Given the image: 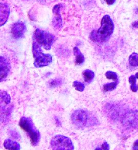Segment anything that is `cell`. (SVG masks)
<instances>
[{"label":"cell","mask_w":138,"mask_h":150,"mask_svg":"<svg viewBox=\"0 0 138 150\" xmlns=\"http://www.w3.org/2000/svg\"><path fill=\"white\" fill-rule=\"evenodd\" d=\"M114 30V23L109 15H105L101 21V27L93 30L90 34V39L95 42H106L109 40Z\"/></svg>","instance_id":"1"},{"label":"cell","mask_w":138,"mask_h":150,"mask_svg":"<svg viewBox=\"0 0 138 150\" xmlns=\"http://www.w3.org/2000/svg\"><path fill=\"white\" fill-rule=\"evenodd\" d=\"M72 123L78 128L89 127L95 125L97 121V119L94 117H92L89 112L83 110H77L71 117Z\"/></svg>","instance_id":"2"},{"label":"cell","mask_w":138,"mask_h":150,"mask_svg":"<svg viewBox=\"0 0 138 150\" xmlns=\"http://www.w3.org/2000/svg\"><path fill=\"white\" fill-rule=\"evenodd\" d=\"M20 126L23 130L29 133L30 137V141L33 146H37L38 142H40V134L38 130L35 128L33 121L30 117H21L20 121Z\"/></svg>","instance_id":"3"},{"label":"cell","mask_w":138,"mask_h":150,"mask_svg":"<svg viewBox=\"0 0 138 150\" xmlns=\"http://www.w3.org/2000/svg\"><path fill=\"white\" fill-rule=\"evenodd\" d=\"M33 54L35 58L34 65L36 68H41L49 65L52 62V56L50 54H44L41 52L40 46L36 40L33 42Z\"/></svg>","instance_id":"4"},{"label":"cell","mask_w":138,"mask_h":150,"mask_svg":"<svg viewBox=\"0 0 138 150\" xmlns=\"http://www.w3.org/2000/svg\"><path fill=\"white\" fill-rule=\"evenodd\" d=\"M34 39L40 46H43L44 49L50 50L55 40V37L48 32L37 29L34 33Z\"/></svg>","instance_id":"5"},{"label":"cell","mask_w":138,"mask_h":150,"mask_svg":"<svg viewBox=\"0 0 138 150\" xmlns=\"http://www.w3.org/2000/svg\"><path fill=\"white\" fill-rule=\"evenodd\" d=\"M51 148L54 150H73L75 149L72 142L64 135H55L51 141Z\"/></svg>","instance_id":"6"},{"label":"cell","mask_w":138,"mask_h":150,"mask_svg":"<svg viewBox=\"0 0 138 150\" xmlns=\"http://www.w3.org/2000/svg\"><path fill=\"white\" fill-rule=\"evenodd\" d=\"M62 4H57L55 5L53 8V13H54V19H53V25L54 28L57 30H60L62 27V20H61V16L60 13V9L61 8Z\"/></svg>","instance_id":"7"},{"label":"cell","mask_w":138,"mask_h":150,"mask_svg":"<svg viewBox=\"0 0 138 150\" xmlns=\"http://www.w3.org/2000/svg\"><path fill=\"white\" fill-rule=\"evenodd\" d=\"M26 25L24 23L17 22L14 23L13 27H12V34L13 37L15 39H20L23 38L26 32Z\"/></svg>","instance_id":"8"},{"label":"cell","mask_w":138,"mask_h":150,"mask_svg":"<svg viewBox=\"0 0 138 150\" xmlns=\"http://www.w3.org/2000/svg\"><path fill=\"white\" fill-rule=\"evenodd\" d=\"M0 68H1L0 80H1V82H2L6 79L9 73V70H10L9 62L4 56H0Z\"/></svg>","instance_id":"9"},{"label":"cell","mask_w":138,"mask_h":150,"mask_svg":"<svg viewBox=\"0 0 138 150\" xmlns=\"http://www.w3.org/2000/svg\"><path fill=\"white\" fill-rule=\"evenodd\" d=\"M123 122L126 126H130V127L138 126V111L128 113L123 118Z\"/></svg>","instance_id":"10"},{"label":"cell","mask_w":138,"mask_h":150,"mask_svg":"<svg viewBox=\"0 0 138 150\" xmlns=\"http://www.w3.org/2000/svg\"><path fill=\"white\" fill-rule=\"evenodd\" d=\"M9 16V7L6 3L0 4V26L2 27L6 23Z\"/></svg>","instance_id":"11"},{"label":"cell","mask_w":138,"mask_h":150,"mask_svg":"<svg viewBox=\"0 0 138 150\" xmlns=\"http://www.w3.org/2000/svg\"><path fill=\"white\" fill-rule=\"evenodd\" d=\"M5 149H20V144L17 143L16 142L13 141L11 139H6L3 143Z\"/></svg>","instance_id":"12"},{"label":"cell","mask_w":138,"mask_h":150,"mask_svg":"<svg viewBox=\"0 0 138 150\" xmlns=\"http://www.w3.org/2000/svg\"><path fill=\"white\" fill-rule=\"evenodd\" d=\"M74 54L75 56V64L76 65H82L85 62V58L84 55L82 54L80 50L78 49V47H74Z\"/></svg>","instance_id":"13"},{"label":"cell","mask_w":138,"mask_h":150,"mask_svg":"<svg viewBox=\"0 0 138 150\" xmlns=\"http://www.w3.org/2000/svg\"><path fill=\"white\" fill-rule=\"evenodd\" d=\"M83 77L85 79V81L86 83H90L92 82V80L93 79L94 77H95V74H94V72L91 70H85L82 73Z\"/></svg>","instance_id":"14"},{"label":"cell","mask_w":138,"mask_h":150,"mask_svg":"<svg viewBox=\"0 0 138 150\" xmlns=\"http://www.w3.org/2000/svg\"><path fill=\"white\" fill-rule=\"evenodd\" d=\"M119 84V81H114L113 83H107L103 86V90L104 92H109V91H112L116 89L117 85Z\"/></svg>","instance_id":"15"},{"label":"cell","mask_w":138,"mask_h":150,"mask_svg":"<svg viewBox=\"0 0 138 150\" xmlns=\"http://www.w3.org/2000/svg\"><path fill=\"white\" fill-rule=\"evenodd\" d=\"M130 65L134 67H137L138 66V54L137 53H133L130 54L129 57Z\"/></svg>","instance_id":"16"},{"label":"cell","mask_w":138,"mask_h":150,"mask_svg":"<svg viewBox=\"0 0 138 150\" xmlns=\"http://www.w3.org/2000/svg\"><path fill=\"white\" fill-rule=\"evenodd\" d=\"M1 103H3L6 105H9L10 103V96L6 91L1 92Z\"/></svg>","instance_id":"17"},{"label":"cell","mask_w":138,"mask_h":150,"mask_svg":"<svg viewBox=\"0 0 138 150\" xmlns=\"http://www.w3.org/2000/svg\"><path fill=\"white\" fill-rule=\"evenodd\" d=\"M136 76H130L129 78V82L131 84L130 90H131V91H133L134 93H136L138 90V86L136 85Z\"/></svg>","instance_id":"18"},{"label":"cell","mask_w":138,"mask_h":150,"mask_svg":"<svg viewBox=\"0 0 138 150\" xmlns=\"http://www.w3.org/2000/svg\"><path fill=\"white\" fill-rule=\"evenodd\" d=\"M106 77L108 79H112L113 81H119L118 75L116 74V72H111V71H109L106 73Z\"/></svg>","instance_id":"19"},{"label":"cell","mask_w":138,"mask_h":150,"mask_svg":"<svg viewBox=\"0 0 138 150\" xmlns=\"http://www.w3.org/2000/svg\"><path fill=\"white\" fill-rule=\"evenodd\" d=\"M73 86L75 88L76 90L78 91H80V92H82L85 90V86L83 85L82 83L78 82V81H75L73 83Z\"/></svg>","instance_id":"20"},{"label":"cell","mask_w":138,"mask_h":150,"mask_svg":"<svg viewBox=\"0 0 138 150\" xmlns=\"http://www.w3.org/2000/svg\"><path fill=\"white\" fill-rule=\"evenodd\" d=\"M62 79H54V80L51 81L49 83L50 87L51 88H54L57 87L58 86H61L62 84Z\"/></svg>","instance_id":"21"},{"label":"cell","mask_w":138,"mask_h":150,"mask_svg":"<svg viewBox=\"0 0 138 150\" xmlns=\"http://www.w3.org/2000/svg\"><path fill=\"white\" fill-rule=\"evenodd\" d=\"M101 149H104V150L109 149V144L107 143V142H104V143L102 145V146H101Z\"/></svg>","instance_id":"22"},{"label":"cell","mask_w":138,"mask_h":150,"mask_svg":"<svg viewBox=\"0 0 138 150\" xmlns=\"http://www.w3.org/2000/svg\"><path fill=\"white\" fill-rule=\"evenodd\" d=\"M11 136L13 137V138H16V139H19L20 138V135H19V134H18L17 132H14V131H12L11 132Z\"/></svg>","instance_id":"23"},{"label":"cell","mask_w":138,"mask_h":150,"mask_svg":"<svg viewBox=\"0 0 138 150\" xmlns=\"http://www.w3.org/2000/svg\"><path fill=\"white\" fill-rule=\"evenodd\" d=\"M106 2L108 5H113L114 2H116V0H106Z\"/></svg>","instance_id":"24"},{"label":"cell","mask_w":138,"mask_h":150,"mask_svg":"<svg viewBox=\"0 0 138 150\" xmlns=\"http://www.w3.org/2000/svg\"><path fill=\"white\" fill-rule=\"evenodd\" d=\"M133 148H134V149H138V140H137V141L134 142V147H133Z\"/></svg>","instance_id":"25"},{"label":"cell","mask_w":138,"mask_h":150,"mask_svg":"<svg viewBox=\"0 0 138 150\" xmlns=\"http://www.w3.org/2000/svg\"><path fill=\"white\" fill-rule=\"evenodd\" d=\"M133 27H138V21L137 22H135L133 23Z\"/></svg>","instance_id":"26"},{"label":"cell","mask_w":138,"mask_h":150,"mask_svg":"<svg viewBox=\"0 0 138 150\" xmlns=\"http://www.w3.org/2000/svg\"><path fill=\"white\" fill-rule=\"evenodd\" d=\"M136 76V78H137V79H138V72H137V73L136 76Z\"/></svg>","instance_id":"27"},{"label":"cell","mask_w":138,"mask_h":150,"mask_svg":"<svg viewBox=\"0 0 138 150\" xmlns=\"http://www.w3.org/2000/svg\"><path fill=\"white\" fill-rule=\"evenodd\" d=\"M137 86H138V85H137Z\"/></svg>","instance_id":"28"}]
</instances>
